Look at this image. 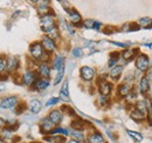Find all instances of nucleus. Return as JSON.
<instances>
[{
    "mask_svg": "<svg viewBox=\"0 0 152 143\" xmlns=\"http://www.w3.org/2000/svg\"><path fill=\"white\" fill-rule=\"evenodd\" d=\"M67 12H68V14H69V19H70V24L73 25V26H82V17H81V14L74 10V8H68L67 10Z\"/></svg>",
    "mask_w": 152,
    "mask_h": 143,
    "instance_id": "4468645a",
    "label": "nucleus"
},
{
    "mask_svg": "<svg viewBox=\"0 0 152 143\" xmlns=\"http://www.w3.org/2000/svg\"><path fill=\"white\" fill-rule=\"evenodd\" d=\"M72 54H73V56L74 57H82V55H83V52H82V49L81 48H78V47H75V48H73V51H72Z\"/></svg>",
    "mask_w": 152,
    "mask_h": 143,
    "instance_id": "ea45409f",
    "label": "nucleus"
},
{
    "mask_svg": "<svg viewBox=\"0 0 152 143\" xmlns=\"http://www.w3.org/2000/svg\"><path fill=\"white\" fill-rule=\"evenodd\" d=\"M63 75H64V67H63V68H61L60 71L57 72L56 77H55V80H54V85H58V83L62 81V79H63Z\"/></svg>",
    "mask_w": 152,
    "mask_h": 143,
    "instance_id": "e433bc0d",
    "label": "nucleus"
},
{
    "mask_svg": "<svg viewBox=\"0 0 152 143\" xmlns=\"http://www.w3.org/2000/svg\"><path fill=\"white\" fill-rule=\"evenodd\" d=\"M149 66H150V59H149L148 55H145V54H139V55L136 57V67L140 72L148 71Z\"/></svg>",
    "mask_w": 152,
    "mask_h": 143,
    "instance_id": "6e6552de",
    "label": "nucleus"
},
{
    "mask_svg": "<svg viewBox=\"0 0 152 143\" xmlns=\"http://www.w3.org/2000/svg\"><path fill=\"white\" fill-rule=\"evenodd\" d=\"M67 143H80L78 141H76V140H74V139H72V140H69Z\"/></svg>",
    "mask_w": 152,
    "mask_h": 143,
    "instance_id": "c03bdc74",
    "label": "nucleus"
},
{
    "mask_svg": "<svg viewBox=\"0 0 152 143\" xmlns=\"http://www.w3.org/2000/svg\"><path fill=\"white\" fill-rule=\"evenodd\" d=\"M45 140L49 143H64L66 142L64 136H61V135H55V136L49 135V136H46Z\"/></svg>",
    "mask_w": 152,
    "mask_h": 143,
    "instance_id": "a878e982",
    "label": "nucleus"
},
{
    "mask_svg": "<svg viewBox=\"0 0 152 143\" xmlns=\"http://www.w3.org/2000/svg\"><path fill=\"white\" fill-rule=\"evenodd\" d=\"M60 100H63L66 102H69L70 101V97H69V88H68V81H64L61 90H60V96H58Z\"/></svg>",
    "mask_w": 152,
    "mask_h": 143,
    "instance_id": "aec40b11",
    "label": "nucleus"
},
{
    "mask_svg": "<svg viewBox=\"0 0 152 143\" xmlns=\"http://www.w3.org/2000/svg\"><path fill=\"white\" fill-rule=\"evenodd\" d=\"M41 45H42V47L45 48V51L47 52L48 54H52L55 52V49H56V41H54L53 39H50L48 35H45L41 38Z\"/></svg>",
    "mask_w": 152,
    "mask_h": 143,
    "instance_id": "423d86ee",
    "label": "nucleus"
},
{
    "mask_svg": "<svg viewBox=\"0 0 152 143\" xmlns=\"http://www.w3.org/2000/svg\"><path fill=\"white\" fill-rule=\"evenodd\" d=\"M37 7H38V11H39V13L41 14V17L48 14V13L52 11V8H50V6H49V1H39Z\"/></svg>",
    "mask_w": 152,
    "mask_h": 143,
    "instance_id": "6ab92c4d",
    "label": "nucleus"
},
{
    "mask_svg": "<svg viewBox=\"0 0 152 143\" xmlns=\"http://www.w3.org/2000/svg\"><path fill=\"white\" fill-rule=\"evenodd\" d=\"M64 67V56L62 54H56L54 57H53V61H52V68L54 71L58 72L61 68Z\"/></svg>",
    "mask_w": 152,
    "mask_h": 143,
    "instance_id": "2eb2a0df",
    "label": "nucleus"
},
{
    "mask_svg": "<svg viewBox=\"0 0 152 143\" xmlns=\"http://www.w3.org/2000/svg\"><path fill=\"white\" fill-rule=\"evenodd\" d=\"M0 137L1 140L4 141V143H10L13 142L15 135H14V129L12 127H8L6 125L5 128L0 129Z\"/></svg>",
    "mask_w": 152,
    "mask_h": 143,
    "instance_id": "0eeeda50",
    "label": "nucleus"
},
{
    "mask_svg": "<svg viewBox=\"0 0 152 143\" xmlns=\"http://www.w3.org/2000/svg\"><path fill=\"white\" fill-rule=\"evenodd\" d=\"M29 56L33 59V61L35 62H48L50 60V54H48L45 48L42 47L41 42L40 41H35V42H32L31 46H29Z\"/></svg>",
    "mask_w": 152,
    "mask_h": 143,
    "instance_id": "f257e3e1",
    "label": "nucleus"
},
{
    "mask_svg": "<svg viewBox=\"0 0 152 143\" xmlns=\"http://www.w3.org/2000/svg\"><path fill=\"white\" fill-rule=\"evenodd\" d=\"M54 128H55V125L49 120L48 116L41 119V121H40V131H41L42 134L48 135V134H50V131H52Z\"/></svg>",
    "mask_w": 152,
    "mask_h": 143,
    "instance_id": "9b49d317",
    "label": "nucleus"
},
{
    "mask_svg": "<svg viewBox=\"0 0 152 143\" xmlns=\"http://www.w3.org/2000/svg\"><path fill=\"white\" fill-rule=\"evenodd\" d=\"M6 61H7V75L11 76V75H14L18 69H19L20 66V60L18 56H14V55H7L6 56Z\"/></svg>",
    "mask_w": 152,
    "mask_h": 143,
    "instance_id": "39448f33",
    "label": "nucleus"
},
{
    "mask_svg": "<svg viewBox=\"0 0 152 143\" xmlns=\"http://www.w3.org/2000/svg\"><path fill=\"white\" fill-rule=\"evenodd\" d=\"M98 103L101 105V106H105L107 103H108V96H99L98 97Z\"/></svg>",
    "mask_w": 152,
    "mask_h": 143,
    "instance_id": "a19ab883",
    "label": "nucleus"
},
{
    "mask_svg": "<svg viewBox=\"0 0 152 143\" xmlns=\"http://www.w3.org/2000/svg\"><path fill=\"white\" fill-rule=\"evenodd\" d=\"M150 109H151V115H152V106H151V108H150Z\"/></svg>",
    "mask_w": 152,
    "mask_h": 143,
    "instance_id": "49530a36",
    "label": "nucleus"
},
{
    "mask_svg": "<svg viewBox=\"0 0 152 143\" xmlns=\"http://www.w3.org/2000/svg\"><path fill=\"white\" fill-rule=\"evenodd\" d=\"M40 26H41V29L47 34L52 28H54L56 26L55 24V14L53 11H50L48 14L46 15H42L40 19Z\"/></svg>",
    "mask_w": 152,
    "mask_h": 143,
    "instance_id": "f03ea898",
    "label": "nucleus"
},
{
    "mask_svg": "<svg viewBox=\"0 0 152 143\" xmlns=\"http://www.w3.org/2000/svg\"><path fill=\"white\" fill-rule=\"evenodd\" d=\"M6 56L7 55L0 54V76L7 75V61H6Z\"/></svg>",
    "mask_w": 152,
    "mask_h": 143,
    "instance_id": "b1692460",
    "label": "nucleus"
},
{
    "mask_svg": "<svg viewBox=\"0 0 152 143\" xmlns=\"http://www.w3.org/2000/svg\"><path fill=\"white\" fill-rule=\"evenodd\" d=\"M136 51L137 49H125L122 53V57L124 60H126V61H131L133 57L136 56Z\"/></svg>",
    "mask_w": 152,
    "mask_h": 143,
    "instance_id": "cd10ccee",
    "label": "nucleus"
},
{
    "mask_svg": "<svg viewBox=\"0 0 152 143\" xmlns=\"http://www.w3.org/2000/svg\"><path fill=\"white\" fill-rule=\"evenodd\" d=\"M80 76H81V79H82L83 81L89 82V81H91V80L94 79V76H95V71H94L93 67L83 66V67H81V69H80Z\"/></svg>",
    "mask_w": 152,
    "mask_h": 143,
    "instance_id": "f8f14e48",
    "label": "nucleus"
},
{
    "mask_svg": "<svg viewBox=\"0 0 152 143\" xmlns=\"http://www.w3.org/2000/svg\"><path fill=\"white\" fill-rule=\"evenodd\" d=\"M98 91L102 96H109L113 91V83H110L109 81L104 80V79H101L98 81Z\"/></svg>",
    "mask_w": 152,
    "mask_h": 143,
    "instance_id": "1a4fd4ad",
    "label": "nucleus"
},
{
    "mask_svg": "<svg viewBox=\"0 0 152 143\" xmlns=\"http://www.w3.org/2000/svg\"><path fill=\"white\" fill-rule=\"evenodd\" d=\"M122 73H123V66L116 65L113 68H110V71H109V76H110L113 80H118V77L122 75Z\"/></svg>",
    "mask_w": 152,
    "mask_h": 143,
    "instance_id": "412c9836",
    "label": "nucleus"
},
{
    "mask_svg": "<svg viewBox=\"0 0 152 143\" xmlns=\"http://www.w3.org/2000/svg\"><path fill=\"white\" fill-rule=\"evenodd\" d=\"M49 85H50L49 80L39 77L38 80H37V82L34 83V86H33L32 88H33V89H35V90H46L48 87H49Z\"/></svg>",
    "mask_w": 152,
    "mask_h": 143,
    "instance_id": "a211bd4d",
    "label": "nucleus"
},
{
    "mask_svg": "<svg viewBox=\"0 0 152 143\" xmlns=\"http://www.w3.org/2000/svg\"><path fill=\"white\" fill-rule=\"evenodd\" d=\"M0 143H4V141H2V140H1V137H0Z\"/></svg>",
    "mask_w": 152,
    "mask_h": 143,
    "instance_id": "a18cd8bd",
    "label": "nucleus"
},
{
    "mask_svg": "<svg viewBox=\"0 0 152 143\" xmlns=\"http://www.w3.org/2000/svg\"><path fill=\"white\" fill-rule=\"evenodd\" d=\"M84 122L82 121V120H80V119H76L74 120L73 122H72V128H73V130H83L84 129Z\"/></svg>",
    "mask_w": 152,
    "mask_h": 143,
    "instance_id": "c85d7f7f",
    "label": "nucleus"
},
{
    "mask_svg": "<svg viewBox=\"0 0 152 143\" xmlns=\"http://www.w3.org/2000/svg\"><path fill=\"white\" fill-rule=\"evenodd\" d=\"M139 27H144V28H150L152 27V19L150 18H142L138 22Z\"/></svg>",
    "mask_w": 152,
    "mask_h": 143,
    "instance_id": "7c9ffc66",
    "label": "nucleus"
},
{
    "mask_svg": "<svg viewBox=\"0 0 152 143\" xmlns=\"http://www.w3.org/2000/svg\"><path fill=\"white\" fill-rule=\"evenodd\" d=\"M6 125H6V120H5L4 117H1V116H0V129L5 128Z\"/></svg>",
    "mask_w": 152,
    "mask_h": 143,
    "instance_id": "37998d69",
    "label": "nucleus"
},
{
    "mask_svg": "<svg viewBox=\"0 0 152 143\" xmlns=\"http://www.w3.org/2000/svg\"><path fill=\"white\" fill-rule=\"evenodd\" d=\"M126 133H128V135H130L133 140H136L137 142H140L143 140V135L139 134V133H136V131H132V130H128Z\"/></svg>",
    "mask_w": 152,
    "mask_h": 143,
    "instance_id": "72a5a7b5",
    "label": "nucleus"
},
{
    "mask_svg": "<svg viewBox=\"0 0 152 143\" xmlns=\"http://www.w3.org/2000/svg\"><path fill=\"white\" fill-rule=\"evenodd\" d=\"M19 97L15 95H10V96H5L0 100V109L2 110H11V109H15V107L19 105Z\"/></svg>",
    "mask_w": 152,
    "mask_h": 143,
    "instance_id": "20e7f679",
    "label": "nucleus"
},
{
    "mask_svg": "<svg viewBox=\"0 0 152 143\" xmlns=\"http://www.w3.org/2000/svg\"><path fill=\"white\" fill-rule=\"evenodd\" d=\"M34 143H41V142H34Z\"/></svg>",
    "mask_w": 152,
    "mask_h": 143,
    "instance_id": "de8ad7c7",
    "label": "nucleus"
},
{
    "mask_svg": "<svg viewBox=\"0 0 152 143\" xmlns=\"http://www.w3.org/2000/svg\"><path fill=\"white\" fill-rule=\"evenodd\" d=\"M130 91H131V87H130V85L126 83V82L119 85L118 88H117V94H118L119 96H122V97L128 96V95L130 94Z\"/></svg>",
    "mask_w": 152,
    "mask_h": 143,
    "instance_id": "4be33fe9",
    "label": "nucleus"
},
{
    "mask_svg": "<svg viewBox=\"0 0 152 143\" xmlns=\"http://www.w3.org/2000/svg\"><path fill=\"white\" fill-rule=\"evenodd\" d=\"M123 29H124L125 32H132V31H136V29H139V26L136 25L134 22H130V24H126V25L123 27Z\"/></svg>",
    "mask_w": 152,
    "mask_h": 143,
    "instance_id": "f704fd0d",
    "label": "nucleus"
},
{
    "mask_svg": "<svg viewBox=\"0 0 152 143\" xmlns=\"http://www.w3.org/2000/svg\"><path fill=\"white\" fill-rule=\"evenodd\" d=\"M27 107H28L29 111L32 114H39L42 110V103H41V101H39L37 99H33V100L29 101V103H28Z\"/></svg>",
    "mask_w": 152,
    "mask_h": 143,
    "instance_id": "f3484780",
    "label": "nucleus"
},
{
    "mask_svg": "<svg viewBox=\"0 0 152 143\" xmlns=\"http://www.w3.org/2000/svg\"><path fill=\"white\" fill-rule=\"evenodd\" d=\"M60 102V99L58 97H50L47 102H46V107H52V106H55Z\"/></svg>",
    "mask_w": 152,
    "mask_h": 143,
    "instance_id": "4c0bfd02",
    "label": "nucleus"
},
{
    "mask_svg": "<svg viewBox=\"0 0 152 143\" xmlns=\"http://www.w3.org/2000/svg\"><path fill=\"white\" fill-rule=\"evenodd\" d=\"M87 143H107L103 135L98 131H93L87 136Z\"/></svg>",
    "mask_w": 152,
    "mask_h": 143,
    "instance_id": "dca6fc26",
    "label": "nucleus"
},
{
    "mask_svg": "<svg viewBox=\"0 0 152 143\" xmlns=\"http://www.w3.org/2000/svg\"><path fill=\"white\" fill-rule=\"evenodd\" d=\"M61 135V136H68L69 135V130L68 129H64V128H61V127H55L52 131H50V134L49 135H53V136H55V135Z\"/></svg>",
    "mask_w": 152,
    "mask_h": 143,
    "instance_id": "bb28decb",
    "label": "nucleus"
},
{
    "mask_svg": "<svg viewBox=\"0 0 152 143\" xmlns=\"http://www.w3.org/2000/svg\"><path fill=\"white\" fill-rule=\"evenodd\" d=\"M111 43H113V45H115V46L122 47V48H124V47H126V46H128V43H123V42H116V41H111Z\"/></svg>",
    "mask_w": 152,
    "mask_h": 143,
    "instance_id": "79ce46f5",
    "label": "nucleus"
},
{
    "mask_svg": "<svg viewBox=\"0 0 152 143\" xmlns=\"http://www.w3.org/2000/svg\"><path fill=\"white\" fill-rule=\"evenodd\" d=\"M39 79L37 71L33 69H26L23 72V74L21 75V85L27 86V87H33L34 83L37 82V80Z\"/></svg>",
    "mask_w": 152,
    "mask_h": 143,
    "instance_id": "7ed1b4c3",
    "label": "nucleus"
},
{
    "mask_svg": "<svg viewBox=\"0 0 152 143\" xmlns=\"http://www.w3.org/2000/svg\"><path fill=\"white\" fill-rule=\"evenodd\" d=\"M46 35H48L50 39H53L54 41H55V40H57V39L60 38V29H58V27H57V26H55V27H54V28H52V29H50V31H49V32H48Z\"/></svg>",
    "mask_w": 152,
    "mask_h": 143,
    "instance_id": "c756f323",
    "label": "nucleus"
},
{
    "mask_svg": "<svg viewBox=\"0 0 152 143\" xmlns=\"http://www.w3.org/2000/svg\"><path fill=\"white\" fill-rule=\"evenodd\" d=\"M131 117L136 121H144L145 120V114H143V113L138 111L137 109H134V110L131 111Z\"/></svg>",
    "mask_w": 152,
    "mask_h": 143,
    "instance_id": "2f4dec72",
    "label": "nucleus"
},
{
    "mask_svg": "<svg viewBox=\"0 0 152 143\" xmlns=\"http://www.w3.org/2000/svg\"><path fill=\"white\" fill-rule=\"evenodd\" d=\"M94 25H95V21L91 19H87L82 22V26L84 28H88V29H94Z\"/></svg>",
    "mask_w": 152,
    "mask_h": 143,
    "instance_id": "c9c22d12",
    "label": "nucleus"
},
{
    "mask_svg": "<svg viewBox=\"0 0 152 143\" xmlns=\"http://www.w3.org/2000/svg\"><path fill=\"white\" fill-rule=\"evenodd\" d=\"M136 109H137L138 111H140V113L145 114V113H146V110H148L146 102H145V101H138V102L136 103Z\"/></svg>",
    "mask_w": 152,
    "mask_h": 143,
    "instance_id": "473e14b6",
    "label": "nucleus"
},
{
    "mask_svg": "<svg viewBox=\"0 0 152 143\" xmlns=\"http://www.w3.org/2000/svg\"><path fill=\"white\" fill-rule=\"evenodd\" d=\"M72 136H73L74 140L78 141L80 143H87V137H86V135L83 134L82 130H73Z\"/></svg>",
    "mask_w": 152,
    "mask_h": 143,
    "instance_id": "5701e85b",
    "label": "nucleus"
},
{
    "mask_svg": "<svg viewBox=\"0 0 152 143\" xmlns=\"http://www.w3.org/2000/svg\"><path fill=\"white\" fill-rule=\"evenodd\" d=\"M150 87V83H149V77L148 76H143L140 82H139V90L142 94H146L148 90Z\"/></svg>",
    "mask_w": 152,
    "mask_h": 143,
    "instance_id": "393cba45",
    "label": "nucleus"
},
{
    "mask_svg": "<svg viewBox=\"0 0 152 143\" xmlns=\"http://www.w3.org/2000/svg\"><path fill=\"white\" fill-rule=\"evenodd\" d=\"M26 107H27V106H26V103H20L19 102V105H18V106L15 107V109H14V110H15V114H17V115L22 114V113L26 110Z\"/></svg>",
    "mask_w": 152,
    "mask_h": 143,
    "instance_id": "58836bf2",
    "label": "nucleus"
},
{
    "mask_svg": "<svg viewBox=\"0 0 152 143\" xmlns=\"http://www.w3.org/2000/svg\"><path fill=\"white\" fill-rule=\"evenodd\" d=\"M50 66L48 62H42V63H39L38 68H37V74H38L39 77L41 79H47L49 80L50 77Z\"/></svg>",
    "mask_w": 152,
    "mask_h": 143,
    "instance_id": "9d476101",
    "label": "nucleus"
},
{
    "mask_svg": "<svg viewBox=\"0 0 152 143\" xmlns=\"http://www.w3.org/2000/svg\"><path fill=\"white\" fill-rule=\"evenodd\" d=\"M63 116H64V114H63V111H62L61 109H53V110H50L49 114H48L49 120H50L55 125H58L60 123H62Z\"/></svg>",
    "mask_w": 152,
    "mask_h": 143,
    "instance_id": "ddd939ff",
    "label": "nucleus"
}]
</instances>
